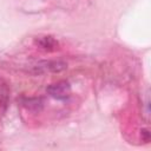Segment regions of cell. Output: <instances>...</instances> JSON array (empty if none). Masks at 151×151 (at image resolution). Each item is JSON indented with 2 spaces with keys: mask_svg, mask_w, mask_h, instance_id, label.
I'll return each instance as SVG.
<instances>
[{
  "mask_svg": "<svg viewBox=\"0 0 151 151\" xmlns=\"http://www.w3.org/2000/svg\"><path fill=\"white\" fill-rule=\"evenodd\" d=\"M46 91L52 98L58 99V100H65L71 94V86L67 81L61 80V81H58V83L50 85Z\"/></svg>",
  "mask_w": 151,
  "mask_h": 151,
  "instance_id": "obj_1",
  "label": "cell"
},
{
  "mask_svg": "<svg viewBox=\"0 0 151 151\" xmlns=\"http://www.w3.org/2000/svg\"><path fill=\"white\" fill-rule=\"evenodd\" d=\"M67 68V64L60 60H48V61H41L35 66L37 72H61Z\"/></svg>",
  "mask_w": 151,
  "mask_h": 151,
  "instance_id": "obj_2",
  "label": "cell"
},
{
  "mask_svg": "<svg viewBox=\"0 0 151 151\" xmlns=\"http://www.w3.org/2000/svg\"><path fill=\"white\" fill-rule=\"evenodd\" d=\"M35 45L42 50H46V51H53L58 47V41L53 38V37H50V35H45V37H39L35 39Z\"/></svg>",
  "mask_w": 151,
  "mask_h": 151,
  "instance_id": "obj_3",
  "label": "cell"
},
{
  "mask_svg": "<svg viewBox=\"0 0 151 151\" xmlns=\"http://www.w3.org/2000/svg\"><path fill=\"white\" fill-rule=\"evenodd\" d=\"M24 105L27 107V109H33L37 111L40 110V107L42 106V101L41 99H38V98H29V99H25L24 101Z\"/></svg>",
  "mask_w": 151,
  "mask_h": 151,
  "instance_id": "obj_4",
  "label": "cell"
},
{
  "mask_svg": "<svg viewBox=\"0 0 151 151\" xmlns=\"http://www.w3.org/2000/svg\"><path fill=\"white\" fill-rule=\"evenodd\" d=\"M8 101V90L5 85L0 86V106H4V109L6 107Z\"/></svg>",
  "mask_w": 151,
  "mask_h": 151,
  "instance_id": "obj_5",
  "label": "cell"
}]
</instances>
